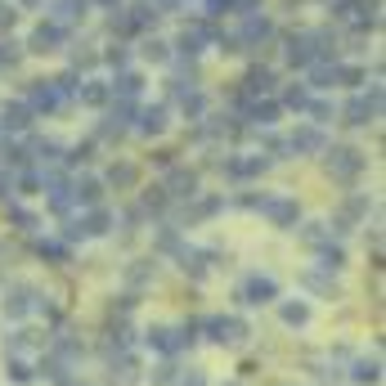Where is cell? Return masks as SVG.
<instances>
[{"label":"cell","instance_id":"e575fe53","mask_svg":"<svg viewBox=\"0 0 386 386\" xmlns=\"http://www.w3.org/2000/svg\"><path fill=\"white\" fill-rule=\"evenodd\" d=\"M306 108H310V117H319V122H324V117H332V108H328L324 99H319V103H306Z\"/></svg>","mask_w":386,"mask_h":386},{"label":"cell","instance_id":"cb8c5ba5","mask_svg":"<svg viewBox=\"0 0 386 386\" xmlns=\"http://www.w3.org/2000/svg\"><path fill=\"white\" fill-rule=\"evenodd\" d=\"M148 341H153V346H162V350H176V346H180L171 328H153V332H148Z\"/></svg>","mask_w":386,"mask_h":386},{"label":"cell","instance_id":"44dd1931","mask_svg":"<svg viewBox=\"0 0 386 386\" xmlns=\"http://www.w3.org/2000/svg\"><path fill=\"white\" fill-rule=\"evenodd\" d=\"M310 81L315 85H337V63H310Z\"/></svg>","mask_w":386,"mask_h":386},{"label":"cell","instance_id":"4fadbf2b","mask_svg":"<svg viewBox=\"0 0 386 386\" xmlns=\"http://www.w3.org/2000/svg\"><path fill=\"white\" fill-rule=\"evenodd\" d=\"M292 148L296 153H319V148H324V135H319L315 126H301V131L292 135Z\"/></svg>","mask_w":386,"mask_h":386},{"label":"cell","instance_id":"74e56055","mask_svg":"<svg viewBox=\"0 0 386 386\" xmlns=\"http://www.w3.org/2000/svg\"><path fill=\"white\" fill-rule=\"evenodd\" d=\"M185 386H202V378H198V373H193V378H185Z\"/></svg>","mask_w":386,"mask_h":386},{"label":"cell","instance_id":"5b68a950","mask_svg":"<svg viewBox=\"0 0 386 386\" xmlns=\"http://www.w3.org/2000/svg\"><path fill=\"white\" fill-rule=\"evenodd\" d=\"M287 63H292V68H310V63H319V50H315V36H310V31L287 36Z\"/></svg>","mask_w":386,"mask_h":386},{"label":"cell","instance_id":"f35d334b","mask_svg":"<svg viewBox=\"0 0 386 386\" xmlns=\"http://www.w3.org/2000/svg\"><path fill=\"white\" fill-rule=\"evenodd\" d=\"M23 5H36V0H23Z\"/></svg>","mask_w":386,"mask_h":386},{"label":"cell","instance_id":"9a60e30c","mask_svg":"<svg viewBox=\"0 0 386 386\" xmlns=\"http://www.w3.org/2000/svg\"><path fill=\"white\" fill-rule=\"evenodd\" d=\"M139 90H144V77H139V72H122V77L113 81V94H122V99H135Z\"/></svg>","mask_w":386,"mask_h":386},{"label":"cell","instance_id":"ac0fdd59","mask_svg":"<svg viewBox=\"0 0 386 386\" xmlns=\"http://www.w3.org/2000/svg\"><path fill=\"white\" fill-rule=\"evenodd\" d=\"M126 122H131V103H117V108L108 113V122H103V135H122Z\"/></svg>","mask_w":386,"mask_h":386},{"label":"cell","instance_id":"d590c367","mask_svg":"<svg viewBox=\"0 0 386 386\" xmlns=\"http://www.w3.org/2000/svg\"><path fill=\"white\" fill-rule=\"evenodd\" d=\"M108 63H113V68H122V63H126V50L113 45V50H108Z\"/></svg>","mask_w":386,"mask_h":386},{"label":"cell","instance_id":"7402d4cb","mask_svg":"<svg viewBox=\"0 0 386 386\" xmlns=\"http://www.w3.org/2000/svg\"><path fill=\"white\" fill-rule=\"evenodd\" d=\"M72 198H77V202H94V198H99V180H77Z\"/></svg>","mask_w":386,"mask_h":386},{"label":"cell","instance_id":"9c48e42d","mask_svg":"<svg viewBox=\"0 0 386 386\" xmlns=\"http://www.w3.org/2000/svg\"><path fill=\"white\" fill-rule=\"evenodd\" d=\"M261 207H265V216H270L274 224H292L296 220V202L292 198H265Z\"/></svg>","mask_w":386,"mask_h":386},{"label":"cell","instance_id":"3957f363","mask_svg":"<svg viewBox=\"0 0 386 386\" xmlns=\"http://www.w3.org/2000/svg\"><path fill=\"white\" fill-rule=\"evenodd\" d=\"M68 41V31H63L59 23H41L36 31H31V41H27V50L31 55H55V50Z\"/></svg>","mask_w":386,"mask_h":386},{"label":"cell","instance_id":"f546056e","mask_svg":"<svg viewBox=\"0 0 386 386\" xmlns=\"http://www.w3.org/2000/svg\"><path fill=\"white\" fill-rule=\"evenodd\" d=\"M283 319H287V324H306L310 310H306V306H283Z\"/></svg>","mask_w":386,"mask_h":386},{"label":"cell","instance_id":"7c38bea8","mask_svg":"<svg viewBox=\"0 0 386 386\" xmlns=\"http://www.w3.org/2000/svg\"><path fill=\"white\" fill-rule=\"evenodd\" d=\"M166 189L176 193V198H193V193H198V176H193V171H171Z\"/></svg>","mask_w":386,"mask_h":386},{"label":"cell","instance_id":"603a6c76","mask_svg":"<svg viewBox=\"0 0 386 386\" xmlns=\"http://www.w3.org/2000/svg\"><path fill=\"white\" fill-rule=\"evenodd\" d=\"M18 55H23V50H18L14 41H0V72H9V68H14Z\"/></svg>","mask_w":386,"mask_h":386},{"label":"cell","instance_id":"8992f818","mask_svg":"<svg viewBox=\"0 0 386 386\" xmlns=\"http://www.w3.org/2000/svg\"><path fill=\"white\" fill-rule=\"evenodd\" d=\"M274 296H278V283L265 278V274H252L248 283H243V301L248 306H265V301H274Z\"/></svg>","mask_w":386,"mask_h":386},{"label":"cell","instance_id":"4316f807","mask_svg":"<svg viewBox=\"0 0 386 386\" xmlns=\"http://www.w3.org/2000/svg\"><path fill=\"white\" fill-rule=\"evenodd\" d=\"M81 234H108V211H94V216L81 224Z\"/></svg>","mask_w":386,"mask_h":386},{"label":"cell","instance_id":"8fae6325","mask_svg":"<svg viewBox=\"0 0 386 386\" xmlns=\"http://www.w3.org/2000/svg\"><path fill=\"white\" fill-rule=\"evenodd\" d=\"M139 131H144V135H162L166 131V108H162V103H153V108L139 113Z\"/></svg>","mask_w":386,"mask_h":386},{"label":"cell","instance_id":"4dcf8cb0","mask_svg":"<svg viewBox=\"0 0 386 386\" xmlns=\"http://www.w3.org/2000/svg\"><path fill=\"white\" fill-rule=\"evenodd\" d=\"M220 55H243V41L234 36V31H229V36H220Z\"/></svg>","mask_w":386,"mask_h":386},{"label":"cell","instance_id":"30bf717a","mask_svg":"<svg viewBox=\"0 0 386 386\" xmlns=\"http://www.w3.org/2000/svg\"><path fill=\"white\" fill-rule=\"evenodd\" d=\"M27 122H31L27 103H5V113H0V126H5V131H27Z\"/></svg>","mask_w":386,"mask_h":386},{"label":"cell","instance_id":"d4e9b609","mask_svg":"<svg viewBox=\"0 0 386 386\" xmlns=\"http://www.w3.org/2000/svg\"><path fill=\"white\" fill-rule=\"evenodd\" d=\"M144 59H148V63H166L171 50L162 45V41H144Z\"/></svg>","mask_w":386,"mask_h":386},{"label":"cell","instance_id":"e0dca14e","mask_svg":"<svg viewBox=\"0 0 386 386\" xmlns=\"http://www.w3.org/2000/svg\"><path fill=\"white\" fill-rule=\"evenodd\" d=\"M85 14V0H55V23H72V18H81Z\"/></svg>","mask_w":386,"mask_h":386},{"label":"cell","instance_id":"ffe728a7","mask_svg":"<svg viewBox=\"0 0 386 386\" xmlns=\"http://www.w3.org/2000/svg\"><path fill=\"white\" fill-rule=\"evenodd\" d=\"M243 85H248V94H265V90H274V72L270 68H256Z\"/></svg>","mask_w":386,"mask_h":386},{"label":"cell","instance_id":"5bb4252c","mask_svg":"<svg viewBox=\"0 0 386 386\" xmlns=\"http://www.w3.org/2000/svg\"><path fill=\"white\" fill-rule=\"evenodd\" d=\"M77 94H81V103H90V108H103V103H108V85L103 81H85V85H77Z\"/></svg>","mask_w":386,"mask_h":386},{"label":"cell","instance_id":"f1b7e54d","mask_svg":"<svg viewBox=\"0 0 386 386\" xmlns=\"http://www.w3.org/2000/svg\"><path fill=\"white\" fill-rule=\"evenodd\" d=\"M355 378H359V382H378V359H359Z\"/></svg>","mask_w":386,"mask_h":386},{"label":"cell","instance_id":"83f0119b","mask_svg":"<svg viewBox=\"0 0 386 386\" xmlns=\"http://www.w3.org/2000/svg\"><path fill=\"white\" fill-rule=\"evenodd\" d=\"M283 103H287V108H306V103H310V94H306V85H292V90H287V94H283Z\"/></svg>","mask_w":386,"mask_h":386},{"label":"cell","instance_id":"d6a6232c","mask_svg":"<svg viewBox=\"0 0 386 386\" xmlns=\"http://www.w3.org/2000/svg\"><path fill=\"white\" fill-rule=\"evenodd\" d=\"M211 14H229V9H238V0H207Z\"/></svg>","mask_w":386,"mask_h":386},{"label":"cell","instance_id":"8d00e7d4","mask_svg":"<svg viewBox=\"0 0 386 386\" xmlns=\"http://www.w3.org/2000/svg\"><path fill=\"white\" fill-rule=\"evenodd\" d=\"M14 18H18L14 9H9V5H0V27H14Z\"/></svg>","mask_w":386,"mask_h":386},{"label":"cell","instance_id":"52a82bcc","mask_svg":"<svg viewBox=\"0 0 386 386\" xmlns=\"http://www.w3.org/2000/svg\"><path fill=\"white\" fill-rule=\"evenodd\" d=\"M270 36H274V23H270V18H261V14H248V23H243V31H238L243 50H256L261 41H270Z\"/></svg>","mask_w":386,"mask_h":386},{"label":"cell","instance_id":"d6986e66","mask_svg":"<svg viewBox=\"0 0 386 386\" xmlns=\"http://www.w3.org/2000/svg\"><path fill=\"white\" fill-rule=\"evenodd\" d=\"M265 166H270V157H238V162H229V176H261Z\"/></svg>","mask_w":386,"mask_h":386},{"label":"cell","instance_id":"ba28073f","mask_svg":"<svg viewBox=\"0 0 386 386\" xmlns=\"http://www.w3.org/2000/svg\"><path fill=\"white\" fill-rule=\"evenodd\" d=\"M207 332H211V341H220V346H234V341L248 337V328H243L238 319H211Z\"/></svg>","mask_w":386,"mask_h":386},{"label":"cell","instance_id":"277c9868","mask_svg":"<svg viewBox=\"0 0 386 386\" xmlns=\"http://www.w3.org/2000/svg\"><path fill=\"white\" fill-rule=\"evenodd\" d=\"M63 99H72V94L63 90L59 81H31V108H45V113H55Z\"/></svg>","mask_w":386,"mask_h":386},{"label":"cell","instance_id":"7a4b0ae2","mask_svg":"<svg viewBox=\"0 0 386 386\" xmlns=\"http://www.w3.org/2000/svg\"><path fill=\"white\" fill-rule=\"evenodd\" d=\"M328 171L337 180H355L364 171V153H359V148H332V153H328Z\"/></svg>","mask_w":386,"mask_h":386},{"label":"cell","instance_id":"1f68e13d","mask_svg":"<svg viewBox=\"0 0 386 386\" xmlns=\"http://www.w3.org/2000/svg\"><path fill=\"white\" fill-rule=\"evenodd\" d=\"M108 180H113V185H135V171H131V166H113Z\"/></svg>","mask_w":386,"mask_h":386},{"label":"cell","instance_id":"2e32d148","mask_svg":"<svg viewBox=\"0 0 386 386\" xmlns=\"http://www.w3.org/2000/svg\"><path fill=\"white\" fill-rule=\"evenodd\" d=\"M202 41H207V27H193V31L185 27L176 45H180V55H202Z\"/></svg>","mask_w":386,"mask_h":386},{"label":"cell","instance_id":"836d02e7","mask_svg":"<svg viewBox=\"0 0 386 386\" xmlns=\"http://www.w3.org/2000/svg\"><path fill=\"white\" fill-rule=\"evenodd\" d=\"M9 315H27V292H14V301H9Z\"/></svg>","mask_w":386,"mask_h":386},{"label":"cell","instance_id":"6da1fadb","mask_svg":"<svg viewBox=\"0 0 386 386\" xmlns=\"http://www.w3.org/2000/svg\"><path fill=\"white\" fill-rule=\"evenodd\" d=\"M378 113H382V90L373 85L369 94H355V99L346 103V126H369Z\"/></svg>","mask_w":386,"mask_h":386},{"label":"cell","instance_id":"484cf974","mask_svg":"<svg viewBox=\"0 0 386 386\" xmlns=\"http://www.w3.org/2000/svg\"><path fill=\"white\" fill-rule=\"evenodd\" d=\"M278 117V103H252V122H261V126H270Z\"/></svg>","mask_w":386,"mask_h":386}]
</instances>
